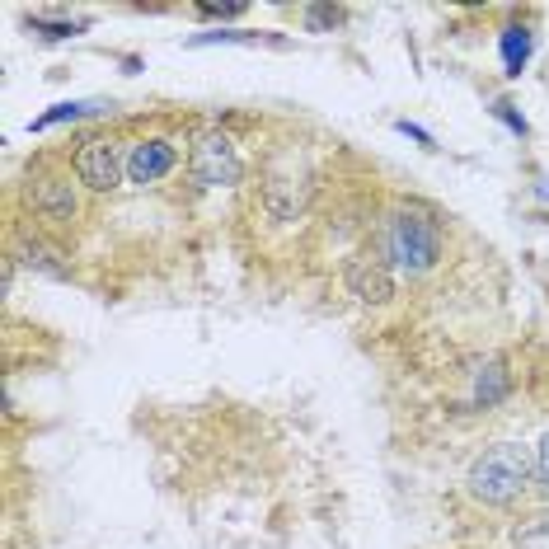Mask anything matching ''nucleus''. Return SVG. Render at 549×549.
Masks as SVG:
<instances>
[{
	"label": "nucleus",
	"instance_id": "12",
	"mask_svg": "<svg viewBox=\"0 0 549 549\" xmlns=\"http://www.w3.org/2000/svg\"><path fill=\"white\" fill-rule=\"evenodd\" d=\"M263 202H268V212L277 216V221H296V212H301V193H291V179H273L268 188H263Z\"/></svg>",
	"mask_w": 549,
	"mask_h": 549
},
{
	"label": "nucleus",
	"instance_id": "13",
	"mask_svg": "<svg viewBox=\"0 0 549 549\" xmlns=\"http://www.w3.org/2000/svg\"><path fill=\"white\" fill-rule=\"evenodd\" d=\"M29 29L43 38V43H66V38H76L85 33V19H52V15H29Z\"/></svg>",
	"mask_w": 549,
	"mask_h": 549
},
{
	"label": "nucleus",
	"instance_id": "19",
	"mask_svg": "<svg viewBox=\"0 0 549 549\" xmlns=\"http://www.w3.org/2000/svg\"><path fill=\"white\" fill-rule=\"evenodd\" d=\"M240 10H244V5H235V0H230V5H198L202 19H235Z\"/></svg>",
	"mask_w": 549,
	"mask_h": 549
},
{
	"label": "nucleus",
	"instance_id": "9",
	"mask_svg": "<svg viewBox=\"0 0 549 549\" xmlns=\"http://www.w3.org/2000/svg\"><path fill=\"white\" fill-rule=\"evenodd\" d=\"M221 43H240V47H287V38L277 33H254V29H207V33H193L188 47H221Z\"/></svg>",
	"mask_w": 549,
	"mask_h": 549
},
{
	"label": "nucleus",
	"instance_id": "20",
	"mask_svg": "<svg viewBox=\"0 0 549 549\" xmlns=\"http://www.w3.org/2000/svg\"><path fill=\"white\" fill-rule=\"evenodd\" d=\"M399 132H404V137H413V141H423V146H432V132H427V127H418V122H409V118H399L395 122Z\"/></svg>",
	"mask_w": 549,
	"mask_h": 549
},
{
	"label": "nucleus",
	"instance_id": "15",
	"mask_svg": "<svg viewBox=\"0 0 549 549\" xmlns=\"http://www.w3.org/2000/svg\"><path fill=\"white\" fill-rule=\"evenodd\" d=\"M343 24V10H334V5H305V29L310 33H329Z\"/></svg>",
	"mask_w": 549,
	"mask_h": 549
},
{
	"label": "nucleus",
	"instance_id": "1",
	"mask_svg": "<svg viewBox=\"0 0 549 549\" xmlns=\"http://www.w3.org/2000/svg\"><path fill=\"white\" fill-rule=\"evenodd\" d=\"M385 259L395 263L399 273H427V268H437L442 259V221L418 207V202H399L390 221H385Z\"/></svg>",
	"mask_w": 549,
	"mask_h": 549
},
{
	"label": "nucleus",
	"instance_id": "3",
	"mask_svg": "<svg viewBox=\"0 0 549 549\" xmlns=\"http://www.w3.org/2000/svg\"><path fill=\"white\" fill-rule=\"evenodd\" d=\"M76 179L90 188V193H113L122 183V174H127V155H122V146L113 137H85L76 146Z\"/></svg>",
	"mask_w": 549,
	"mask_h": 549
},
{
	"label": "nucleus",
	"instance_id": "2",
	"mask_svg": "<svg viewBox=\"0 0 549 549\" xmlns=\"http://www.w3.org/2000/svg\"><path fill=\"white\" fill-rule=\"evenodd\" d=\"M465 484L484 507H512L535 484V460L517 442H493L484 456H474Z\"/></svg>",
	"mask_w": 549,
	"mask_h": 549
},
{
	"label": "nucleus",
	"instance_id": "4",
	"mask_svg": "<svg viewBox=\"0 0 549 549\" xmlns=\"http://www.w3.org/2000/svg\"><path fill=\"white\" fill-rule=\"evenodd\" d=\"M240 155H235V141L221 137V132H202L193 141V151H188V174L193 183L202 188H230V183L240 179Z\"/></svg>",
	"mask_w": 549,
	"mask_h": 549
},
{
	"label": "nucleus",
	"instance_id": "7",
	"mask_svg": "<svg viewBox=\"0 0 549 549\" xmlns=\"http://www.w3.org/2000/svg\"><path fill=\"white\" fill-rule=\"evenodd\" d=\"M174 165H179V146L165 137H146L127 151V179L141 183V188H146V183H160L165 174H174Z\"/></svg>",
	"mask_w": 549,
	"mask_h": 549
},
{
	"label": "nucleus",
	"instance_id": "5",
	"mask_svg": "<svg viewBox=\"0 0 549 549\" xmlns=\"http://www.w3.org/2000/svg\"><path fill=\"white\" fill-rule=\"evenodd\" d=\"M29 207L43 221H52V226H71L80 216V198H76V188H71V179L47 165L29 169Z\"/></svg>",
	"mask_w": 549,
	"mask_h": 549
},
{
	"label": "nucleus",
	"instance_id": "16",
	"mask_svg": "<svg viewBox=\"0 0 549 549\" xmlns=\"http://www.w3.org/2000/svg\"><path fill=\"white\" fill-rule=\"evenodd\" d=\"M24 263H29V268H38V273H47V277H66V268H61V263H52V254H47L43 244H24Z\"/></svg>",
	"mask_w": 549,
	"mask_h": 549
},
{
	"label": "nucleus",
	"instance_id": "10",
	"mask_svg": "<svg viewBox=\"0 0 549 549\" xmlns=\"http://www.w3.org/2000/svg\"><path fill=\"white\" fill-rule=\"evenodd\" d=\"M104 113H113V104H104V99H85V104H57V108H47L43 118H33V122H29V132H47V127H57V122L104 118Z\"/></svg>",
	"mask_w": 549,
	"mask_h": 549
},
{
	"label": "nucleus",
	"instance_id": "14",
	"mask_svg": "<svg viewBox=\"0 0 549 549\" xmlns=\"http://www.w3.org/2000/svg\"><path fill=\"white\" fill-rule=\"evenodd\" d=\"M517 549H549V512H535L517 526Z\"/></svg>",
	"mask_w": 549,
	"mask_h": 549
},
{
	"label": "nucleus",
	"instance_id": "17",
	"mask_svg": "<svg viewBox=\"0 0 549 549\" xmlns=\"http://www.w3.org/2000/svg\"><path fill=\"white\" fill-rule=\"evenodd\" d=\"M531 460H535V488H540V493H549V432L535 442V456Z\"/></svg>",
	"mask_w": 549,
	"mask_h": 549
},
{
	"label": "nucleus",
	"instance_id": "8",
	"mask_svg": "<svg viewBox=\"0 0 549 549\" xmlns=\"http://www.w3.org/2000/svg\"><path fill=\"white\" fill-rule=\"evenodd\" d=\"M507 395H512V371H507L503 362L479 366V376H474V404H479V409H498Z\"/></svg>",
	"mask_w": 549,
	"mask_h": 549
},
{
	"label": "nucleus",
	"instance_id": "18",
	"mask_svg": "<svg viewBox=\"0 0 549 549\" xmlns=\"http://www.w3.org/2000/svg\"><path fill=\"white\" fill-rule=\"evenodd\" d=\"M493 118H503L507 127H512V132H517V137H526V132H531V127H526V118H521L517 108L507 104V99H498V104H493Z\"/></svg>",
	"mask_w": 549,
	"mask_h": 549
},
{
	"label": "nucleus",
	"instance_id": "11",
	"mask_svg": "<svg viewBox=\"0 0 549 549\" xmlns=\"http://www.w3.org/2000/svg\"><path fill=\"white\" fill-rule=\"evenodd\" d=\"M526 61H531V29H526V24H512V29H503V66H507V76L517 80L521 71H526Z\"/></svg>",
	"mask_w": 549,
	"mask_h": 549
},
{
	"label": "nucleus",
	"instance_id": "6",
	"mask_svg": "<svg viewBox=\"0 0 549 549\" xmlns=\"http://www.w3.org/2000/svg\"><path fill=\"white\" fill-rule=\"evenodd\" d=\"M343 282H348V291L362 305H390L395 301V273H390L385 249H362V254H352Z\"/></svg>",
	"mask_w": 549,
	"mask_h": 549
}]
</instances>
